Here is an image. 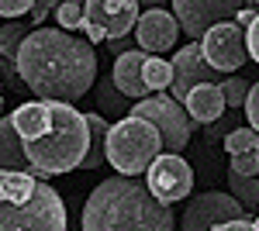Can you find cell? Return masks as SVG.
<instances>
[{
  "label": "cell",
  "mask_w": 259,
  "mask_h": 231,
  "mask_svg": "<svg viewBox=\"0 0 259 231\" xmlns=\"http://www.w3.org/2000/svg\"><path fill=\"white\" fill-rule=\"evenodd\" d=\"M21 83L38 100L76 104L97 79V52L90 41L76 38L66 28L28 31L14 56Z\"/></svg>",
  "instance_id": "obj_1"
},
{
  "label": "cell",
  "mask_w": 259,
  "mask_h": 231,
  "mask_svg": "<svg viewBox=\"0 0 259 231\" xmlns=\"http://www.w3.org/2000/svg\"><path fill=\"white\" fill-rule=\"evenodd\" d=\"M83 231H169L177 214L145 187L142 176H111L87 197Z\"/></svg>",
  "instance_id": "obj_2"
},
{
  "label": "cell",
  "mask_w": 259,
  "mask_h": 231,
  "mask_svg": "<svg viewBox=\"0 0 259 231\" xmlns=\"http://www.w3.org/2000/svg\"><path fill=\"white\" fill-rule=\"evenodd\" d=\"M87 149H90L87 114H80L73 104H62V100H52V124H49V131L24 142L28 159L49 176L69 173V169L83 166Z\"/></svg>",
  "instance_id": "obj_3"
},
{
  "label": "cell",
  "mask_w": 259,
  "mask_h": 231,
  "mask_svg": "<svg viewBox=\"0 0 259 231\" xmlns=\"http://www.w3.org/2000/svg\"><path fill=\"white\" fill-rule=\"evenodd\" d=\"M162 152V138L152 121L135 114L118 117L107 128V142H104V155L107 162L124 176H142L149 169V162Z\"/></svg>",
  "instance_id": "obj_4"
},
{
  "label": "cell",
  "mask_w": 259,
  "mask_h": 231,
  "mask_svg": "<svg viewBox=\"0 0 259 231\" xmlns=\"http://www.w3.org/2000/svg\"><path fill=\"white\" fill-rule=\"evenodd\" d=\"M66 207L62 197L45 179L21 200H0V231H62Z\"/></svg>",
  "instance_id": "obj_5"
},
{
  "label": "cell",
  "mask_w": 259,
  "mask_h": 231,
  "mask_svg": "<svg viewBox=\"0 0 259 231\" xmlns=\"http://www.w3.org/2000/svg\"><path fill=\"white\" fill-rule=\"evenodd\" d=\"M128 114L145 117L156 124V131L162 138V152H180L187 149V142L194 135V121L187 114V107L180 104L177 97H166V90L152 97H142V100H132V111Z\"/></svg>",
  "instance_id": "obj_6"
},
{
  "label": "cell",
  "mask_w": 259,
  "mask_h": 231,
  "mask_svg": "<svg viewBox=\"0 0 259 231\" xmlns=\"http://www.w3.org/2000/svg\"><path fill=\"white\" fill-rule=\"evenodd\" d=\"M145 187L162 204H177L194 190V169L187 159H180V152H159L145 169Z\"/></svg>",
  "instance_id": "obj_7"
},
{
  "label": "cell",
  "mask_w": 259,
  "mask_h": 231,
  "mask_svg": "<svg viewBox=\"0 0 259 231\" xmlns=\"http://www.w3.org/2000/svg\"><path fill=\"white\" fill-rule=\"evenodd\" d=\"M242 0H173V18L190 41H200L207 28L239 14Z\"/></svg>",
  "instance_id": "obj_8"
},
{
  "label": "cell",
  "mask_w": 259,
  "mask_h": 231,
  "mask_svg": "<svg viewBox=\"0 0 259 231\" xmlns=\"http://www.w3.org/2000/svg\"><path fill=\"white\" fill-rule=\"evenodd\" d=\"M200 52L204 59L218 69V73H235L245 66V28L242 24H228V21H221L214 28H207L204 31V38H200Z\"/></svg>",
  "instance_id": "obj_9"
},
{
  "label": "cell",
  "mask_w": 259,
  "mask_h": 231,
  "mask_svg": "<svg viewBox=\"0 0 259 231\" xmlns=\"http://www.w3.org/2000/svg\"><path fill=\"white\" fill-rule=\"evenodd\" d=\"M239 214H242V204L232 193L207 190V193H197V197L187 204V211L180 214L177 224L183 231H204V228H218L228 217H239Z\"/></svg>",
  "instance_id": "obj_10"
},
{
  "label": "cell",
  "mask_w": 259,
  "mask_h": 231,
  "mask_svg": "<svg viewBox=\"0 0 259 231\" xmlns=\"http://www.w3.org/2000/svg\"><path fill=\"white\" fill-rule=\"evenodd\" d=\"M169 66H173V83H169V90H173L177 100H183L197 83H221V73L204 59V52H200V41L183 45L177 56H173Z\"/></svg>",
  "instance_id": "obj_11"
},
{
  "label": "cell",
  "mask_w": 259,
  "mask_h": 231,
  "mask_svg": "<svg viewBox=\"0 0 259 231\" xmlns=\"http://www.w3.org/2000/svg\"><path fill=\"white\" fill-rule=\"evenodd\" d=\"M83 21L97 24L107 38L132 35L139 21V0H83Z\"/></svg>",
  "instance_id": "obj_12"
},
{
  "label": "cell",
  "mask_w": 259,
  "mask_h": 231,
  "mask_svg": "<svg viewBox=\"0 0 259 231\" xmlns=\"http://www.w3.org/2000/svg\"><path fill=\"white\" fill-rule=\"evenodd\" d=\"M135 41H139L142 52H152V56H159V52H169L180 38V24L173 14H166L162 7H149L139 21H135Z\"/></svg>",
  "instance_id": "obj_13"
},
{
  "label": "cell",
  "mask_w": 259,
  "mask_h": 231,
  "mask_svg": "<svg viewBox=\"0 0 259 231\" xmlns=\"http://www.w3.org/2000/svg\"><path fill=\"white\" fill-rule=\"evenodd\" d=\"M0 169H14V173H28L35 179H49V173H41L38 166L28 159L24 142H21L11 114H0Z\"/></svg>",
  "instance_id": "obj_14"
},
{
  "label": "cell",
  "mask_w": 259,
  "mask_h": 231,
  "mask_svg": "<svg viewBox=\"0 0 259 231\" xmlns=\"http://www.w3.org/2000/svg\"><path fill=\"white\" fill-rule=\"evenodd\" d=\"M145 56H149V52H139V45H135V49H128V52H118L114 66H111V83H114L124 97H132V100H142V97L152 94V90L145 86V79H142V62H145Z\"/></svg>",
  "instance_id": "obj_15"
},
{
  "label": "cell",
  "mask_w": 259,
  "mask_h": 231,
  "mask_svg": "<svg viewBox=\"0 0 259 231\" xmlns=\"http://www.w3.org/2000/svg\"><path fill=\"white\" fill-rule=\"evenodd\" d=\"M180 104L187 107V114H190L194 124H211V121H218L221 111L228 107V104H225V94H221V83H197Z\"/></svg>",
  "instance_id": "obj_16"
},
{
  "label": "cell",
  "mask_w": 259,
  "mask_h": 231,
  "mask_svg": "<svg viewBox=\"0 0 259 231\" xmlns=\"http://www.w3.org/2000/svg\"><path fill=\"white\" fill-rule=\"evenodd\" d=\"M14 128H18L21 142H28V138H38L49 131V124H52V100H28V104H21L14 107Z\"/></svg>",
  "instance_id": "obj_17"
},
{
  "label": "cell",
  "mask_w": 259,
  "mask_h": 231,
  "mask_svg": "<svg viewBox=\"0 0 259 231\" xmlns=\"http://www.w3.org/2000/svg\"><path fill=\"white\" fill-rule=\"evenodd\" d=\"M87 124H90V149L83 155V169H97L107 162V155H104V142H107V117L104 114H87Z\"/></svg>",
  "instance_id": "obj_18"
},
{
  "label": "cell",
  "mask_w": 259,
  "mask_h": 231,
  "mask_svg": "<svg viewBox=\"0 0 259 231\" xmlns=\"http://www.w3.org/2000/svg\"><path fill=\"white\" fill-rule=\"evenodd\" d=\"M97 107L104 117H124L132 111V97H124L111 79H100L97 83Z\"/></svg>",
  "instance_id": "obj_19"
},
{
  "label": "cell",
  "mask_w": 259,
  "mask_h": 231,
  "mask_svg": "<svg viewBox=\"0 0 259 231\" xmlns=\"http://www.w3.org/2000/svg\"><path fill=\"white\" fill-rule=\"evenodd\" d=\"M142 79H145V86L152 94H159V90H166L173 83V66L162 56H145V62H142Z\"/></svg>",
  "instance_id": "obj_20"
},
{
  "label": "cell",
  "mask_w": 259,
  "mask_h": 231,
  "mask_svg": "<svg viewBox=\"0 0 259 231\" xmlns=\"http://www.w3.org/2000/svg\"><path fill=\"white\" fill-rule=\"evenodd\" d=\"M28 31H31V21H7V24H0V59H11L18 56L21 41L28 38Z\"/></svg>",
  "instance_id": "obj_21"
},
{
  "label": "cell",
  "mask_w": 259,
  "mask_h": 231,
  "mask_svg": "<svg viewBox=\"0 0 259 231\" xmlns=\"http://www.w3.org/2000/svg\"><path fill=\"white\" fill-rule=\"evenodd\" d=\"M228 190L232 197L239 200L242 207H249V211H256L259 207V179L256 176H245V173H228Z\"/></svg>",
  "instance_id": "obj_22"
},
{
  "label": "cell",
  "mask_w": 259,
  "mask_h": 231,
  "mask_svg": "<svg viewBox=\"0 0 259 231\" xmlns=\"http://www.w3.org/2000/svg\"><path fill=\"white\" fill-rule=\"evenodd\" d=\"M259 149V131L256 128H232L225 135V152L235 155V152H252Z\"/></svg>",
  "instance_id": "obj_23"
},
{
  "label": "cell",
  "mask_w": 259,
  "mask_h": 231,
  "mask_svg": "<svg viewBox=\"0 0 259 231\" xmlns=\"http://www.w3.org/2000/svg\"><path fill=\"white\" fill-rule=\"evenodd\" d=\"M249 79L245 76H232V79H221V94H225V104L232 107V111H242V104H245V94H249Z\"/></svg>",
  "instance_id": "obj_24"
},
{
  "label": "cell",
  "mask_w": 259,
  "mask_h": 231,
  "mask_svg": "<svg viewBox=\"0 0 259 231\" xmlns=\"http://www.w3.org/2000/svg\"><path fill=\"white\" fill-rule=\"evenodd\" d=\"M56 24L66 28V31H76V28L83 24V7H80V4H73V0L56 4Z\"/></svg>",
  "instance_id": "obj_25"
},
{
  "label": "cell",
  "mask_w": 259,
  "mask_h": 231,
  "mask_svg": "<svg viewBox=\"0 0 259 231\" xmlns=\"http://www.w3.org/2000/svg\"><path fill=\"white\" fill-rule=\"evenodd\" d=\"M232 169L235 173H245V176H259V149H252V152H235L232 155Z\"/></svg>",
  "instance_id": "obj_26"
},
{
  "label": "cell",
  "mask_w": 259,
  "mask_h": 231,
  "mask_svg": "<svg viewBox=\"0 0 259 231\" xmlns=\"http://www.w3.org/2000/svg\"><path fill=\"white\" fill-rule=\"evenodd\" d=\"M242 111H245V117H249V128H256V131H259V79L252 83V86H249Z\"/></svg>",
  "instance_id": "obj_27"
},
{
  "label": "cell",
  "mask_w": 259,
  "mask_h": 231,
  "mask_svg": "<svg viewBox=\"0 0 259 231\" xmlns=\"http://www.w3.org/2000/svg\"><path fill=\"white\" fill-rule=\"evenodd\" d=\"M35 0H0V18H21L31 11Z\"/></svg>",
  "instance_id": "obj_28"
},
{
  "label": "cell",
  "mask_w": 259,
  "mask_h": 231,
  "mask_svg": "<svg viewBox=\"0 0 259 231\" xmlns=\"http://www.w3.org/2000/svg\"><path fill=\"white\" fill-rule=\"evenodd\" d=\"M52 11H56V0H35L31 11H28V21H31V24H41Z\"/></svg>",
  "instance_id": "obj_29"
},
{
  "label": "cell",
  "mask_w": 259,
  "mask_h": 231,
  "mask_svg": "<svg viewBox=\"0 0 259 231\" xmlns=\"http://www.w3.org/2000/svg\"><path fill=\"white\" fill-rule=\"evenodd\" d=\"M245 52L259 62V14H256V21L245 28Z\"/></svg>",
  "instance_id": "obj_30"
},
{
  "label": "cell",
  "mask_w": 259,
  "mask_h": 231,
  "mask_svg": "<svg viewBox=\"0 0 259 231\" xmlns=\"http://www.w3.org/2000/svg\"><path fill=\"white\" fill-rule=\"evenodd\" d=\"M256 21V7H239V14H235V24H242V28H249Z\"/></svg>",
  "instance_id": "obj_31"
},
{
  "label": "cell",
  "mask_w": 259,
  "mask_h": 231,
  "mask_svg": "<svg viewBox=\"0 0 259 231\" xmlns=\"http://www.w3.org/2000/svg\"><path fill=\"white\" fill-rule=\"evenodd\" d=\"M80 28H83V31H87V38H90V45H94V41H104V38H107V35L100 31L97 24H90V21H83Z\"/></svg>",
  "instance_id": "obj_32"
},
{
  "label": "cell",
  "mask_w": 259,
  "mask_h": 231,
  "mask_svg": "<svg viewBox=\"0 0 259 231\" xmlns=\"http://www.w3.org/2000/svg\"><path fill=\"white\" fill-rule=\"evenodd\" d=\"M107 41H111V52H128V45H132L128 35H118V38H107Z\"/></svg>",
  "instance_id": "obj_33"
},
{
  "label": "cell",
  "mask_w": 259,
  "mask_h": 231,
  "mask_svg": "<svg viewBox=\"0 0 259 231\" xmlns=\"http://www.w3.org/2000/svg\"><path fill=\"white\" fill-rule=\"evenodd\" d=\"M139 4H145V7H162L166 0H139Z\"/></svg>",
  "instance_id": "obj_34"
},
{
  "label": "cell",
  "mask_w": 259,
  "mask_h": 231,
  "mask_svg": "<svg viewBox=\"0 0 259 231\" xmlns=\"http://www.w3.org/2000/svg\"><path fill=\"white\" fill-rule=\"evenodd\" d=\"M56 4H62V0H56ZM73 4H80V7H83V0H73Z\"/></svg>",
  "instance_id": "obj_35"
},
{
  "label": "cell",
  "mask_w": 259,
  "mask_h": 231,
  "mask_svg": "<svg viewBox=\"0 0 259 231\" xmlns=\"http://www.w3.org/2000/svg\"><path fill=\"white\" fill-rule=\"evenodd\" d=\"M252 228H256V231H259V217H256V221H252Z\"/></svg>",
  "instance_id": "obj_36"
},
{
  "label": "cell",
  "mask_w": 259,
  "mask_h": 231,
  "mask_svg": "<svg viewBox=\"0 0 259 231\" xmlns=\"http://www.w3.org/2000/svg\"><path fill=\"white\" fill-rule=\"evenodd\" d=\"M249 4H252V7H259V0H249Z\"/></svg>",
  "instance_id": "obj_37"
},
{
  "label": "cell",
  "mask_w": 259,
  "mask_h": 231,
  "mask_svg": "<svg viewBox=\"0 0 259 231\" xmlns=\"http://www.w3.org/2000/svg\"><path fill=\"white\" fill-rule=\"evenodd\" d=\"M0 114H4V100H0Z\"/></svg>",
  "instance_id": "obj_38"
}]
</instances>
